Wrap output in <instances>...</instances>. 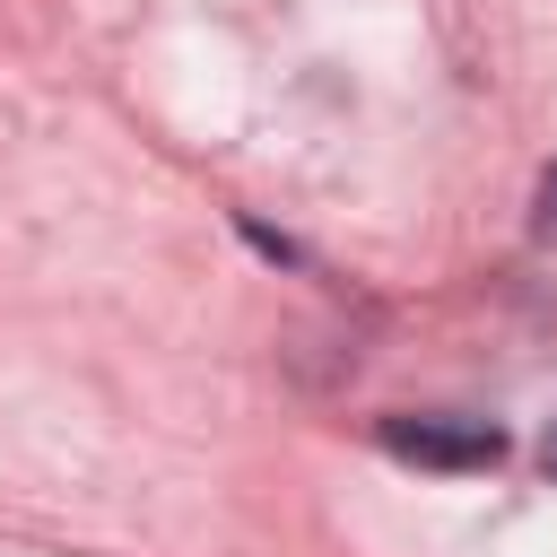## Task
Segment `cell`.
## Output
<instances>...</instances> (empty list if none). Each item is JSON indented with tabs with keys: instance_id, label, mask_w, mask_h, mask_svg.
I'll return each instance as SVG.
<instances>
[{
	"instance_id": "1",
	"label": "cell",
	"mask_w": 557,
	"mask_h": 557,
	"mask_svg": "<svg viewBox=\"0 0 557 557\" xmlns=\"http://www.w3.org/2000/svg\"><path fill=\"white\" fill-rule=\"evenodd\" d=\"M392 461H418V470H496L505 461V426L487 418H383L374 426Z\"/></svg>"
},
{
	"instance_id": "2",
	"label": "cell",
	"mask_w": 557,
	"mask_h": 557,
	"mask_svg": "<svg viewBox=\"0 0 557 557\" xmlns=\"http://www.w3.org/2000/svg\"><path fill=\"white\" fill-rule=\"evenodd\" d=\"M531 226H540V235H548V244H557V165H548V174H540V218H531Z\"/></svg>"
},
{
	"instance_id": "3",
	"label": "cell",
	"mask_w": 557,
	"mask_h": 557,
	"mask_svg": "<svg viewBox=\"0 0 557 557\" xmlns=\"http://www.w3.org/2000/svg\"><path fill=\"white\" fill-rule=\"evenodd\" d=\"M540 461H548V479H557V426H548V444H540Z\"/></svg>"
}]
</instances>
